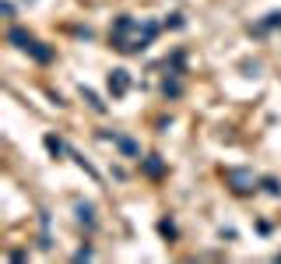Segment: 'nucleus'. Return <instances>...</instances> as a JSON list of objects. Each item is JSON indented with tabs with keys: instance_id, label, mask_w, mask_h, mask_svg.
Segmentation results:
<instances>
[{
	"instance_id": "423d86ee",
	"label": "nucleus",
	"mask_w": 281,
	"mask_h": 264,
	"mask_svg": "<svg viewBox=\"0 0 281 264\" xmlns=\"http://www.w3.org/2000/svg\"><path fill=\"white\" fill-rule=\"evenodd\" d=\"M144 173H148V176H162V159H158V155H148V159H144Z\"/></svg>"
},
{
	"instance_id": "f8f14e48",
	"label": "nucleus",
	"mask_w": 281,
	"mask_h": 264,
	"mask_svg": "<svg viewBox=\"0 0 281 264\" xmlns=\"http://www.w3.org/2000/svg\"><path fill=\"white\" fill-rule=\"evenodd\" d=\"M162 92H166V99H176L183 88H179V81H166V85H162Z\"/></svg>"
},
{
	"instance_id": "9d476101",
	"label": "nucleus",
	"mask_w": 281,
	"mask_h": 264,
	"mask_svg": "<svg viewBox=\"0 0 281 264\" xmlns=\"http://www.w3.org/2000/svg\"><path fill=\"white\" fill-rule=\"evenodd\" d=\"M46 148H50V152H53V155H63V152H67V144H63L60 137H53V134L46 137Z\"/></svg>"
},
{
	"instance_id": "ddd939ff",
	"label": "nucleus",
	"mask_w": 281,
	"mask_h": 264,
	"mask_svg": "<svg viewBox=\"0 0 281 264\" xmlns=\"http://www.w3.org/2000/svg\"><path fill=\"white\" fill-rule=\"evenodd\" d=\"M278 25H281V11H271V14H267V21L260 25V32H264V28H278Z\"/></svg>"
},
{
	"instance_id": "4468645a",
	"label": "nucleus",
	"mask_w": 281,
	"mask_h": 264,
	"mask_svg": "<svg viewBox=\"0 0 281 264\" xmlns=\"http://www.w3.org/2000/svg\"><path fill=\"white\" fill-rule=\"evenodd\" d=\"M169 25L172 28H183V14H169Z\"/></svg>"
},
{
	"instance_id": "f03ea898",
	"label": "nucleus",
	"mask_w": 281,
	"mask_h": 264,
	"mask_svg": "<svg viewBox=\"0 0 281 264\" xmlns=\"http://www.w3.org/2000/svg\"><path fill=\"white\" fill-rule=\"evenodd\" d=\"M225 180L232 183L235 194H250V191H257V180H253L250 169H225Z\"/></svg>"
},
{
	"instance_id": "20e7f679",
	"label": "nucleus",
	"mask_w": 281,
	"mask_h": 264,
	"mask_svg": "<svg viewBox=\"0 0 281 264\" xmlns=\"http://www.w3.org/2000/svg\"><path fill=\"white\" fill-rule=\"evenodd\" d=\"M7 43H14L18 50H25V53H28V46H32L35 39H32V35H28L25 28H11V32H7Z\"/></svg>"
},
{
	"instance_id": "1a4fd4ad",
	"label": "nucleus",
	"mask_w": 281,
	"mask_h": 264,
	"mask_svg": "<svg viewBox=\"0 0 281 264\" xmlns=\"http://www.w3.org/2000/svg\"><path fill=\"white\" fill-rule=\"evenodd\" d=\"M81 95H85V102H88V106H92V109H99V113H102V109H106V102H99V95H95V92H92V88H81Z\"/></svg>"
},
{
	"instance_id": "0eeeda50",
	"label": "nucleus",
	"mask_w": 281,
	"mask_h": 264,
	"mask_svg": "<svg viewBox=\"0 0 281 264\" xmlns=\"http://www.w3.org/2000/svg\"><path fill=\"white\" fill-rule=\"evenodd\" d=\"M77 218L92 229V225H95V208H92V204H77Z\"/></svg>"
},
{
	"instance_id": "9b49d317",
	"label": "nucleus",
	"mask_w": 281,
	"mask_h": 264,
	"mask_svg": "<svg viewBox=\"0 0 281 264\" xmlns=\"http://www.w3.org/2000/svg\"><path fill=\"white\" fill-rule=\"evenodd\" d=\"M260 183H264V191H267V194H274V198L281 194V187H278V180H274V176H264Z\"/></svg>"
},
{
	"instance_id": "7ed1b4c3",
	"label": "nucleus",
	"mask_w": 281,
	"mask_h": 264,
	"mask_svg": "<svg viewBox=\"0 0 281 264\" xmlns=\"http://www.w3.org/2000/svg\"><path fill=\"white\" fill-rule=\"evenodd\" d=\"M109 92H112V99H123V95L130 92V70L116 67V70L109 74Z\"/></svg>"
},
{
	"instance_id": "39448f33",
	"label": "nucleus",
	"mask_w": 281,
	"mask_h": 264,
	"mask_svg": "<svg viewBox=\"0 0 281 264\" xmlns=\"http://www.w3.org/2000/svg\"><path fill=\"white\" fill-rule=\"evenodd\" d=\"M28 53H32L39 64H50V60H53V50H50V46H43V43H32V46H28Z\"/></svg>"
},
{
	"instance_id": "f257e3e1",
	"label": "nucleus",
	"mask_w": 281,
	"mask_h": 264,
	"mask_svg": "<svg viewBox=\"0 0 281 264\" xmlns=\"http://www.w3.org/2000/svg\"><path fill=\"white\" fill-rule=\"evenodd\" d=\"M134 28H137V25H134L130 14H119V18H116V25H112V46H116L119 53H127V46H130V43H127V35H130Z\"/></svg>"
},
{
	"instance_id": "6e6552de",
	"label": "nucleus",
	"mask_w": 281,
	"mask_h": 264,
	"mask_svg": "<svg viewBox=\"0 0 281 264\" xmlns=\"http://www.w3.org/2000/svg\"><path fill=\"white\" fill-rule=\"evenodd\" d=\"M116 144H119V152H123V155H137V152H141L130 137H116Z\"/></svg>"
}]
</instances>
